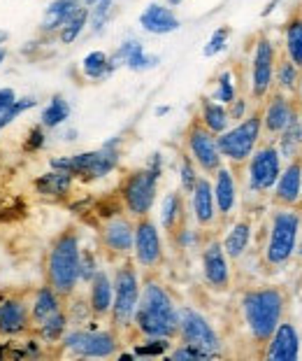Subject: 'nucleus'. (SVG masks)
<instances>
[{"instance_id": "1", "label": "nucleus", "mask_w": 302, "mask_h": 361, "mask_svg": "<svg viewBox=\"0 0 302 361\" xmlns=\"http://www.w3.org/2000/svg\"><path fill=\"white\" fill-rule=\"evenodd\" d=\"M180 326V305L168 284L153 273H146L142 280V296H139L133 336L137 338H177Z\"/></svg>"}, {"instance_id": "2", "label": "nucleus", "mask_w": 302, "mask_h": 361, "mask_svg": "<svg viewBox=\"0 0 302 361\" xmlns=\"http://www.w3.org/2000/svg\"><path fill=\"white\" fill-rule=\"evenodd\" d=\"M239 317L244 331L258 350L270 341L286 314V294L282 287H246L239 294Z\"/></svg>"}, {"instance_id": "3", "label": "nucleus", "mask_w": 302, "mask_h": 361, "mask_svg": "<svg viewBox=\"0 0 302 361\" xmlns=\"http://www.w3.org/2000/svg\"><path fill=\"white\" fill-rule=\"evenodd\" d=\"M302 235V207H277L268 214L265 240L260 247V259L265 268H282L296 259Z\"/></svg>"}, {"instance_id": "4", "label": "nucleus", "mask_w": 302, "mask_h": 361, "mask_svg": "<svg viewBox=\"0 0 302 361\" xmlns=\"http://www.w3.org/2000/svg\"><path fill=\"white\" fill-rule=\"evenodd\" d=\"M80 257H82V235L77 228L61 231L49 245L44 259V282L51 284L61 296L68 298L80 291Z\"/></svg>"}, {"instance_id": "5", "label": "nucleus", "mask_w": 302, "mask_h": 361, "mask_svg": "<svg viewBox=\"0 0 302 361\" xmlns=\"http://www.w3.org/2000/svg\"><path fill=\"white\" fill-rule=\"evenodd\" d=\"M121 145H123V137L112 135L110 140H105L98 149L77 152V154H70V157L49 159V168L68 171L75 180H80V182L105 180V178H110L121 164Z\"/></svg>"}, {"instance_id": "6", "label": "nucleus", "mask_w": 302, "mask_h": 361, "mask_svg": "<svg viewBox=\"0 0 302 361\" xmlns=\"http://www.w3.org/2000/svg\"><path fill=\"white\" fill-rule=\"evenodd\" d=\"M114 303L110 312V326L114 331H119L121 338L133 334V319L135 310L142 296V271L135 266L133 259H123L114 264Z\"/></svg>"}, {"instance_id": "7", "label": "nucleus", "mask_w": 302, "mask_h": 361, "mask_svg": "<svg viewBox=\"0 0 302 361\" xmlns=\"http://www.w3.org/2000/svg\"><path fill=\"white\" fill-rule=\"evenodd\" d=\"M91 319L87 326H70L61 341V350L75 359H112L119 355L121 334L112 326H100Z\"/></svg>"}, {"instance_id": "8", "label": "nucleus", "mask_w": 302, "mask_h": 361, "mask_svg": "<svg viewBox=\"0 0 302 361\" xmlns=\"http://www.w3.org/2000/svg\"><path fill=\"white\" fill-rule=\"evenodd\" d=\"M216 140H219V152L223 161L239 171V168L249 161L253 149L265 140V135H263L260 110L256 107V110H251L242 121L230 124V128L223 130L221 135H216Z\"/></svg>"}, {"instance_id": "9", "label": "nucleus", "mask_w": 302, "mask_h": 361, "mask_svg": "<svg viewBox=\"0 0 302 361\" xmlns=\"http://www.w3.org/2000/svg\"><path fill=\"white\" fill-rule=\"evenodd\" d=\"M279 56H282V49H279L277 40L265 30H260L253 37L249 56V98L258 105L275 89V71Z\"/></svg>"}, {"instance_id": "10", "label": "nucleus", "mask_w": 302, "mask_h": 361, "mask_svg": "<svg viewBox=\"0 0 302 361\" xmlns=\"http://www.w3.org/2000/svg\"><path fill=\"white\" fill-rule=\"evenodd\" d=\"M284 168V159L279 154L275 140H263L253 149L249 161L242 166L244 171V191L246 196L265 198L275 189L279 173Z\"/></svg>"}, {"instance_id": "11", "label": "nucleus", "mask_w": 302, "mask_h": 361, "mask_svg": "<svg viewBox=\"0 0 302 361\" xmlns=\"http://www.w3.org/2000/svg\"><path fill=\"white\" fill-rule=\"evenodd\" d=\"M158 184L161 178L156 173H151L146 166L135 168V171L123 175V180L119 182V203L123 212L130 214L133 219L149 217L153 207H156Z\"/></svg>"}, {"instance_id": "12", "label": "nucleus", "mask_w": 302, "mask_h": 361, "mask_svg": "<svg viewBox=\"0 0 302 361\" xmlns=\"http://www.w3.org/2000/svg\"><path fill=\"white\" fill-rule=\"evenodd\" d=\"M177 341L203 350L209 359L223 357V338L216 331L212 319L196 305H180V326H177Z\"/></svg>"}, {"instance_id": "13", "label": "nucleus", "mask_w": 302, "mask_h": 361, "mask_svg": "<svg viewBox=\"0 0 302 361\" xmlns=\"http://www.w3.org/2000/svg\"><path fill=\"white\" fill-rule=\"evenodd\" d=\"M130 259L142 273H156L165 261V240L158 221H153L151 214L135 219V243Z\"/></svg>"}, {"instance_id": "14", "label": "nucleus", "mask_w": 302, "mask_h": 361, "mask_svg": "<svg viewBox=\"0 0 302 361\" xmlns=\"http://www.w3.org/2000/svg\"><path fill=\"white\" fill-rule=\"evenodd\" d=\"M184 152L193 159V164L200 168L203 175H214L226 164L219 152V140L216 133L200 124V119H191L184 130Z\"/></svg>"}, {"instance_id": "15", "label": "nucleus", "mask_w": 302, "mask_h": 361, "mask_svg": "<svg viewBox=\"0 0 302 361\" xmlns=\"http://www.w3.org/2000/svg\"><path fill=\"white\" fill-rule=\"evenodd\" d=\"M100 247L103 255L110 261H123L133 255V243H135V219L126 212H116L112 217L103 219L98 231Z\"/></svg>"}, {"instance_id": "16", "label": "nucleus", "mask_w": 302, "mask_h": 361, "mask_svg": "<svg viewBox=\"0 0 302 361\" xmlns=\"http://www.w3.org/2000/svg\"><path fill=\"white\" fill-rule=\"evenodd\" d=\"M200 268H203V280L212 291H228L232 284V268L230 259L221 245V238L207 235L205 245L200 247Z\"/></svg>"}, {"instance_id": "17", "label": "nucleus", "mask_w": 302, "mask_h": 361, "mask_svg": "<svg viewBox=\"0 0 302 361\" xmlns=\"http://www.w3.org/2000/svg\"><path fill=\"white\" fill-rule=\"evenodd\" d=\"M260 121H263V135L265 140H277V135L291 124V119L298 114V101L296 96L282 94L272 89L265 101L260 103Z\"/></svg>"}, {"instance_id": "18", "label": "nucleus", "mask_w": 302, "mask_h": 361, "mask_svg": "<svg viewBox=\"0 0 302 361\" xmlns=\"http://www.w3.org/2000/svg\"><path fill=\"white\" fill-rule=\"evenodd\" d=\"M189 219L196 226L205 228V231L214 226H221L219 210H216V201H214L212 175H200V180L189 194Z\"/></svg>"}, {"instance_id": "19", "label": "nucleus", "mask_w": 302, "mask_h": 361, "mask_svg": "<svg viewBox=\"0 0 302 361\" xmlns=\"http://www.w3.org/2000/svg\"><path fill=\"white\" fill-rule=\"evenodd\" d=\"M212 187H214L216 210H219V221L221 224H228L237 214V205H239L237 168H232L230 164H223L219 171L212 175Z\"/></svg>"}, {"instance_id": "20", "label": "nucleus", "mask_w": 302, "mask_h": 361, "mask_svg": "<svg viewBox=\"0 0 302 361\" xmlns=\"http://www.w3.org/2000/svg\"><path fill=\"white\" fill-rule=\"evenodd\" d=\"M302 355V338L291 319H282L270 341L263 345L260 357L268 361H298Z\"/></svg>"}, {"instance_id": "21", "label": "nucleus", "mask_w": 302, "mask_h": 361, "mask_svg": "<svg viewBox=\"0 0 302 361\" xmlns=\"http://www.w3.org/2000/svg\"><path fill=\"white\" fill-rule=\"evenodd\" d=\"M33 331L28 298L23 296H5L0 298V338H21Z\"/></svg>"}, {"instance_id": "22", "label": "nucleus", "mask_w": 302, "mask_h": 361, "mask_svg": "<svg viewBox=\"0 0 302 361\" xmlns=\"http://www.w3.org/2000/svg\"><path fill=\"white\" fill-rule=\"evenodd\" d=\"M270 201L277 207H300L302 205V159L284 161L275 189L270 191Z\"/></svg>"}, {"instance_id": "23", "label": "nucleus", "mask_w": 302, "mask_h": 361, "mask_svg": "<svg viewBox=\"0 0 302 361\" xmlns=\"http://www.w3.org/2000/svg\"><path fill=\"white\" fill-rule=\"evenodd\" d=\"M137 24L144 33L149 35H172L182 28L180 14L175 12V7H170L168 3H149L139 12Z\"/></svg>"}, {"instance_id": "24", "label": "nucleus", "mask_w": 302, "mask_h": 361, "mask_svg": "<svg viewBox=\"0 0 302 361\" xmlns=\"http://www.w3.org/2000/svg\"><path fill=\"white\" fill-rule=\"evenodd\" d=\"M112 59L116 61L119 68H128V71H133V73L153 71V68H158L161 63L158 54L146 51L144 42L137 40V37H126V40L112 51Z\"/></svg>"}, {"instance_id": "25", "label": "nucleus", "mask_w": 302, "mask_h": 361, "mask_svg": "<svg viewBox=\"0 0 302 361\" xmlns=\"http://www.w3.org/2000/svg\"><path fill=\"white\" fill-rule=\"evenodd\" d=\"M253 240V219L251 217H232L226 224L221 245L230 261H242L251 250Z\"/></svg>"}, {"instance_id": "26", "label": "nucleus", "mask_w": 302, "mask_h": 361, "mask_svg": "<svg viewBox=\"0 0 302 361\" xmlns=\"http://www.w3.org/2000/svg\"><path fill=\"white\" fill-rule=\"evenodd\" d=\"M89 305H91V312L96 319H110V312H112V303H114V280H112V273L107 268H100L89 284Z\"/></svg>"}, {"instance_id": "27", "label": "nucleus", "mask_w": 302, "mask_h": 361, "mask_svg": "<svg viewBox=\"0 0 302 361\" xmlns=\"http://www.w3.org/2000/svg\"><path fill=\"white\" fill-rule=\"evenodd\" d=\"M189 219V207H186V194L182 189H172L163 194L158 203V226L161 231L170 235Z\"/></svg>"}, {"instance_id": "28", "label": "nucleus", "mask_w": 302, "mask_h": 361, "mask_svg": "<svg viewBox=\"0 0 302 361\" xmlns=\"http://www.w3.org/2000/svg\"><path fill=\"white\" fill-rule=\"evenodd\" d=\"M282 56L291 59L302 68V7H296L282 26V42H279Z\"/></svg>"}, {"instance_id": "29", "label": "nucleus", "mask_w": 302, "mask_h": 361, "mask_svg": "<svg viewBox=\"0 0 302 361\" xmlns=\"http://www.w3.org/2000/svg\"><path fill=\"white\" fill-rule=\"evenodd\" d=\"M28 305H30V319H33V326L44 322L46 317L56 314L65 308V298L58 294L51 284H42L33 291V296L28 298Z\"/></svg>"}, {"instance_id": "30", "label": "nucleus", "mask_w": 302, "mask_h": 361, "mask_svg": "<svg viewBox=\"0 0 302 361\" xmlns=\"http://www.w3.org/2000/svg\"><path fill=\"white\" fill-rule=\"evenodd\" d=\"M75 182L77 180L68 171H56V168H49L46 173L37 175V178L33 180V189H35L37 196L61 201V198L70 196V191H73Z\"/></svg>"}, {"instance_id": "31", "label": "nucleus", "mask_w": 302, "mask_h": 361, "mask_svg": "<svg viewBox=\"0 0 302 361\" xmlns=\"http://www.w3.org/2000/svg\"><path fill=\"white\" fill-rule=\"evenodd\" d=\"M80 71L89 82H105L119 71V66L112 59V54H107L103 49H91L89 54H84Z\"/></svg>"}, {"instance_id": "32", "label": "nucleus", "mask_w": 302, "mask_h": 361, "mask_svg": "<svg viewBox=\"0 0 302 361\" xmlns=\"http://www.w3.org/2000/svg\"><path fill=\"white\" fill-rule=\"evenodd\" d=\"M82 7V0H49V5L44 7L40 30L44 35H56L58 28L73 17V14Z\"/></svg>"}, {"instance_id": "33", "label": "nucleus", "mask_w": 302, "mask_h": 361, "mask_svg": "<svg viewBox=\"0 0 302 361\" xmlns=\"http://www.w3.org/2000/svg\"><path fill=\"white\" fill-rule=\"evenodd\" d=\"M198 119L205 128H209L212 133L221 135L223 130L230 128V114H228V105H223L219 101H214L212 96L200 98V107H198Z\"/></svg>"}, {"instance_id": "34", "label": "nucleus", "mask_w": 302, "mask_h": 361, "mask_svg": "<svg viewBox=\"0 0 302 361\" xmlns=\"http://www.w3.org/2000/svg\"><path fill=\"white\" fill-rule=\"evenodd\" d=\"M275 145L284 161L302 159V117H300V112L291 119V124L277 135Z\"/></svg>"}, {"instance_id": "35", "label": "nucleus", "mask_w": 302, "mask_h": 361, "mask_svg": "<svg viewBox=\"0 0 302 361\" xmlns=\"http://www.w3.org/2000/svg\"><path fill=\"white\" fill-rule=\"evenodd\" d=\"M68 329H70V319H68V312L63 308L61 312L51 314V317L40 322V324H35L33 334L40 338L44 345H61L63 336L68 334Z\"/></svg>"}, {"instance_id": "36", "label": "nucleus", "mask_w": 302, "mask_h": 361, "mask_svg": "<svg viewBox=\"0 0 302 361\" xmlns=\"http://www.w3.org/2000/svg\"><path fill=\"white\" fill-rule=\"evenodd\" d=\"M207 231L193 224L191 219H186L184 224L177 228L175 233H170V240L180 252H200V247L205 245L207 240Z\"/></svg>"}, {"instance_id": "37", "label": "nucleus", "mask_w": 302, "mask_h": 361, "mask_svg": "<svg viewBox=\"0 0 302 361\" xmlns=\"http://www.w3.org/2000/svg\"><path fill=\"white\" fill-rule=\"evenodd\" d=\"M73 114V107H70L68 98L63 94H54L46 105L42 107V114H40V124L46 130H54V128H61L70 119Z\"/></svg>"}, {"instance_id": "38", "label": "nucleus", "mask_w": 302, "mask_h": 361, "mask_svg": "<svg viewBox=\"0 0 302 361\" xmlns=\"http://www.w3.org/2000/svg\"><path fill=\"white\" fill-rule=\"evenodd\" d=\"M302 68H298L291 59L279 56L277 61V71H275V89L282 94L296 96L298 94V84H300Z\"/></svg>"}, {"instance_id": "39", "label": "nucleus", "mask_w": 302, "mask_h": 361, "mask_svg": "<svg viewBox=\"0 0 302 361\" xmlns=\"http://www.w3.org/2000/svg\"><path fill=\"white\" fill-rule=\"evenodd\" d=\"M89 30V7H80L73 17H70L63 26L58 28V33H56V40L61 44H75L80 37L87 33Z\"/></svg>"}, {"instance_id": "40", "label": "nucleus", "mask_w": 302, "mask_h": 361, "mask_svg": "<svg viewBox=\"0 0 302 361\" xmlns=\"http://www.w3.org/2000/svg\"><path fill=\"white\" fill-rule=\"evenodd\" d=\"M116 12V0H100L93 7H89V33L103 35Z\"/></svg>"}, {"instance_id": "41", "label": "nucleus", "mask_w": 302, "mask_h": 361, "mask_svg": "<svg viewBox=\"0 0 302 361\" xmlns=\"http://www.w3.org/2000/svg\"><path fill=\"white\" fill-rule=\"evenodd\" d=\"M172 345H175L172 338H139L133 345V355L135 359H161L168 357Z\"/></svg>"}, {"instance_id": "42", "label": "nucleus", "mask_w": 302, "mask_h": 361, "mask_svg": "<svg viewBox=\"0 0 302 361\" xmlns=\"http://www.w3.org/2000/svg\"><path fill=\"white\" fill-rule=\"evenodd\" d=\"M65 312L70 319V326H87L93 317L91 305H89V296H82L80 291H75L73 296L65 298Z\"/></svg>"}, {"instance_id": "43", "label": "nucleus", "mask_w": 302, "mask_h": 361, "mask_svg": "<svg viewBox=\"0 0 302 361\" xmlns=\"http://www.w3.org/2000/svg\"><path fill=\"white\" fill-rule=\"evenodd\" d=\"M237 96H239V89H237L235 71H232V68H226V71H221L219 75H216L212 98H214V101L223 103V105H230Z\"/></svg>"}, {"instance_id": "44", "label": "nucleus", "mask_w": 302, "mask_h": 361, "mask_svg": "<svg viewBox=\"0 0 302 361\" xmlns=\"http://www.w3.org/2000/svg\"><path fill=\"white\" fill-rule=\"evenodd\" d=\"M177 173H180V189L184 191L186 196H189L203 173H200V168L193 164V159L186 154V152H182V154H180V166H177Z\"/></svg>"}, {"instance_id": "45", "label": "nucleus", "mask_w": 302, "mask_h": 361, "mask_svg": "<svg viewBox=\"0 0 302 361\" xmlns=\"http://www.w3.org/2000/svg\"><path fill=\"white\" fill-rule=\"evenodd\" d=\"M230 26H216L212 30V35H209V40L205 42V47H203V56L207 59H214V56H219V54H223L228 49V42H230Z\"/></svg>"}, {"instance_id": "46", "label": "nucleus", "mask_w": 302, "mask_h": 361, "mask_svg": "<svg viewBox=\"0 0 302 361\" xmlns=\"http://www.w3.org/2000/svg\"><path fill=\"white\" fill-rule=\"evenodd\" d=\"M103 268L100 264V255L98 250H91V247H82V257H80V282L82 284H89L96 273Z\"/></svg>"}, {"instance_id": "47", "label": "nucleus", "mask_w": 302, "mask_h": 361, "mask_svg": "<svg viewBox=\"0 0 302 361\" xmlns=\"http://www.w3.org/2000/svg\"><path fill=\"white\" fill-rule=\"evenodd\" d=\"M168 357L172 359V361H200V359H209L207 352L193 348V345H186V343L172 345V350L168 352Z\"/></svg>"}, {"instance_id": "48", "label": "nucleus", "mask_w": 302, "mask_h": 361, "mask_svg": "<svg viewBox=\"0 0 302 361\" xmlns=\"http://www.w3.org/2000/svg\"><path fill=\"white\" fill-rule=\"evenodd\" d=\"M44 145H46V128L42 124L30 126L28 133H26V140H23V152H28V154H37Z\"/></svg>"}, {"instance_id": "49", "label": "nucleus", "mask_w": 302, "mask_h": 361, "mask_svg": "<svg viewBox=\"0 0 302 361\" xmlns=\"http://www.w3.org/2000/svg\"><path fill=\"white\" fill-rule=\"evenodd\" d=\"M251 112V98L249 96H237L235 101L228 105V114H230V121H242L246 114Z\"/></svg>"}, {"instance_id": "50", "label": "nucleus", "mask_w": 302, "mask_h": 361, "mask_svg": "<svg viewBox=\"0 0 302 361\" xmlns=\"http://www.w3.org/2000/svg\"><path fill=\"white\" fill-rule=\"evenodd\" d=\"M17 98H19L17 91H14L12 87H3V89H0V114H3L7 107H12Z\"/></svg>"}, {"instance_id": "51", "label": "nucleus", "mask_w": 302, "mask_h": 361, "mask_svg": "<svg viewBox=\"0 0 302 361\" xmlns=\"http://www.w3.org/2000/svg\"><path fill=\"white\" fill-rule=\"evenodd\" d=\"M146 168H149L151 173H156L158 178H163V171H165V164H163V154L161 152H153V154L146 159Z\"/></svg>"}, {"instance_id": "52", "label": "nucleus", "mask_w": 302, "mask_h": 361, "mask_svg": "<svg viewBox=\"0 0 302 361\" xmlns=\"http://www.w3.org/2000/svg\"><path fill=\"white\" fill-rule=\"evenodd\" d=\"M279 5H282V0H270V3L265 5V10L260 12V17H270V14H272V12L277 10Z\"/></svg>"}, {"instance_id": "53", "label": "nucleus", "mask_w": 302, "mask_h": 361, "mask_svg": "<svg viewBox=\"0 0 302 361\" xmlns=\"http://www.w3.org/2000/svg\"><path fill=\"white\" fill-rule=\"evenodd\" d=\"M77 135H80V130H77V128H65V130H63V140H65V142H75V140H77Z\"/></svg>"}, {"instance_id": "54", "label": "nucleus", "mask_w": 302, "mask_h": 361, "mask_svg": "<svg viewBox=\"0 0 302 361\" xmlns=\"http://www.w3.org/2000/svg\"><path fill=\"white\" fill-rule=\"evenodd\" d=\"M170 110H172L170 105H156L153 107V114H156V117H165V114H170Z\"/></svg>"}, {"instance_id": "55", "label": "nucleus", "mask_w": 302, "mask_h": 361, "mask_svg": "<svg viewBox=\"0 0 302 361\" xmlns=\"http://www.w3.org/2000/svg\"><path fill=\"white\" fill-rule=\"evenodd\" d=\"M296 101H298V112L302 117V75H300V84H298V94H296Z\"/></svg>"}, {"instance_id": "56", "label": "nucleus", "mask_w": 302, "mask_h": 361, "mask_svg": "<svg viewBox=\"0 0 302 361\" xmlns=\"http://www.w3.org/2000/svg\"><path fill=\"white\" fill-rule=\"evenodd\" d=\"M7 40H10V33H7V30L0 28V47H3V44H5Z\"/></svg>"}, {"instance_id": "57", "label": "nucleus", "mask_w": 302, "mask_h": 361, "mask_svg": "<svg viewBox=\"0 0 302 361\" xmlns=\"http://www.w3.org/2000/svg\"><path fill=\"white\" fill-rule=\"evenodd\" d=\"M165 3H168L170 7H180L182 3H186V0H165Z\"/></svg>"}, {"instance_id": "58", "label": "nucleus", "mask_w": 302, "mask_h": 361, "mask_svg": "<svg viewBox=\"0 0 302 361\" xmlns=\"http://www.w3.org/2000/svg\"><path fill=\"white\" fill-rule=\"evenodd\" d=\"M5 59H7V49H5V47H0V66L5 63Z\"/></svg>"}, {"instance_id": "59", "label": "nucleus", "mask_w": 302, "mask_h": 361, "mask_svg": "<svg viewBox=\"0 0 302 361\" xmlns=\"http://www.w3.org/2000/svg\"><path fill=\"white\" fill-rule=\"evenodd\" d=\"M96 3H100V0H82V5H84V7H93Z\"/></svg>"}, {"instance_id": "60", "label": "nucleus", "mask_w": 302, "mask_h": 361, "mask_svg": "<svg viewBox=\"0 0 302 361\" xmlns=\"http://www.w3.org/2000/svg\"><path fill=\"white\" fill-rule=\"evenodd\" d=\"M296 257L302 259V235H300V243H298V252H296Z\"/></svg>"}, {"instance_id": "61", "label": "nucleus", "mask_w": 302, "mask_h": 361, "mask_svg": "<svg viewBox=\"0 0 302 361\" xmlns=\"http://www.w3.org/2000/svg\"><path fill=\"white\" fill-rule=\"evenodd\" d=\"M300 207H302V205H300Z\"/></svg>"}]
</instances>
